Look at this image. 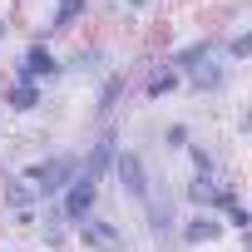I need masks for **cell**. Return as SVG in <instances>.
<instances>
[{"label": "cell", "instance_id": "6da1fadb", "mask_svg": "<svg viewBox=\"0 0 252 252\" xmlns=\"http://www.w3.org/2000/svg\"><path fill=\"white\" fill-rule=\"evenodd\" d=\"M20 183H30V193H35V203L40 208H50L64 188H69V178L79 173V149H69V144H60V149H45V154H35V158H25L20 168H10Z\"/></svg>", "mask_w": 252, "mask_h": 252}, {"label": "cell", "instance_id": "7a4b0ae2", "mask_svg": "<svg viewBox=\"0 0 252 252\" xmlns=\"http://www.w3.org/2000/svg\"><path fill=\"white\" fill-rule=\"evenodd\" d=\"M139 213V232H144V242L154 247V252H178L173 247V227H178V193H173V183L158 173L154 178V188H149V198L134 208Z\"/></svg>", "mask_w": 252, "mask_h": 252}, {"label": "cell", "instance_id": "3957f363", "mask_svg": "<svg viewBox=\"0 0 252 252\" xmlns=\"http://www.w3.org/2000/svg\"><path fill=\"white\" fill-rule=\"evenodd\" d=\"M5 74H10V79H30V84H40V89H60V84L69 79V74H64V50L50 45V40H35V35L20 40V50H15V60H10Z\"/></svg>", "mask_w": 252, "mask_h": 252}, {"label": "cell", "instance_id": "277c9868", "mask_svg": "<svg viewBox=\"0 0 252 252\" xmlns=\"http://www.w3.org/2000/svg\"><path fill=\"white\" fill-rule=\"evenodd\" d=\"M173 193H178V208L188 213H222L227 203L242 198V183L237 173H183Z\"/></svg>", "mask_w": 252, "mask_h": 252}, {"label": "cell", "instance_id": "5b68a950", "mask_svg": "<svg viewBox=\"0 0 252 252\" xmlns=\"http://www.w3.org/2000/svg\"><path fill=\"white\" fill-rule=\"evenodd\" d=\"M154 178H158V163L149 158V149H139V144H119V158H114V168H109V188H114L124 203L139 208V203L149 198Z\"/></svg>", "mask_w": 252, "mask_h": 252}, {"label": "cell", "instance_id": "8992f818", "mask_svg": "<svg viewBox=\"0 0 252 252\" xmlns=\"http://www.w3.org/2000/svg\"><path fill=\"white\" fill-rule=\"evenodd\" d=\"M124 104H134V69L114 64L104 79L89 84V124H94V129H109Z\"/></svg>", "mask_w": 252, "mask_h": 252}, {"label": "cell", "instance_id": "52a82bcc", "mask_svg": "<svg viewBox=\"0 0 252 252\" xmlns=\"http://www.w3.org/2000/svg\"><path fill=\"white\" fill-rule=\"evenodd\" d=\"M89 20H94V0H50L45 15H40V25H30V35L60 45V40H74Z\"/></svg>", "mask_w": 252, "mask_h": 252}, {"label": "cell", "instance_id": "ba28073f", "mask_svg": "<svg viewBox=\"0 0 252 252\" xmlns=\"http://www.w3.org/2000/svg\"><path fill=\"white\" fill-rule=\"evenodd\" d=\"M74 247L79 252H134V237L119 218H109L104 208L84 222H74Z\"/></svg>", "mask_w": 252, "mask_h": 252}, {"label": "cell", "instance_id": "9c48e42d", "mask_svg": "<svg viewBox=\"0 0 252 252\" xmlns=\"http://www.w3.org/2000/svg\"><path fill=\"white\" fill-rule=\"evenodd\" d=\"M227 237V227H222V218L218 213H178V227H173V247L178 252H208V247H218Z\"/></svg>", "mask_w": 252, "mask_h": 252}, {"label": "cell", "instance_id": "30bf717a", "mask_svg": "<svg viewBox=\"0 0 252 252\" xmlns=\"http://www.w3.org/2000/svg\"><path fill=\"white\" fill-rule=\"evenodd\" d=\"M119 144H124L119 124H109V129H94V139L79 149V173L109 188V168H114V158H119Z\"/></svg>", "mask_w": 252, "mask_h": 252}, {"label": "cell", "instance_id": "8fae6325", "mask_svg": "<svg viewBox=\"0 0 252 252\" xmlns=\"http://www.w3.org/2000/svg\"><path fill=\"white\" fill-rule=\"evenodd\" d=\"M114 69V45L109 40H74L69 50H64V74H74V79H104Z\"/></svg>", "mask_w": 252, "mask_h": 252}, {"label": "cell", "instance_id": "7c38bea8", "mask_svg": "<svg viewBox=\"0 0 252 252\" xmlns=\"http://www.w3.org/2000/svg\"><path fill=\"white\" fill-rule=\"evenodd\" d=\"M104 193H109L104 183H94V178L74 173V178H69V188L55 198V208H60V218L74 227V222H84V218H94V213L104 208Z\"/></svg>", "mask_w": 252, "mask_h": 252}, {"label": "cell", "instance_id": "4fadbf2b", "mask_svg": "<svg viewBox=\"0 0 252 252\" xmlns=\"http://www.w3.org/2000/svg\"><path fill=\"white\" fill-rule=\"evenodd\" d=\"M232 84H237V69H232L222 55H208V60L183 79V89H188L193 99H227V94H232Z\"/></svg>", "mask_w": 252, "mask_h": 252}, {"label": "cell", "instance_id": "5bb4252c", "mask_svg": "<svg viewBox=\"0 0 252 252\" xmlns=\"http://www.w3.org/2000/svg\"><path fill=\"white\" fill-rule=\"evenodd\" d=\"M45 104H50V89H40L30 79L0 74V114H5V119H35Z\"/></svg>", "mask_w": 252, "mask_h": 252}, {"label": "cell", "instance_id": "9a60e30c", "mask_svg": "<svg viewBox=\"0 0 252 252\" xmlns=\"http://www.w3.org/2000/svg\"><path fill=\"white\" fill-rule=\"evenodd\" d=\"M218 40H222V30H203V35H188V40H173L168 45V55H163V64L178 74V79H188L208 55H218Z\"/></svg>", "mask_w": 252, "mask_h": 252}, {"label": "cell", "instance_id": "2e32d148", "mask_svg": "<svg viewBox=\"0 0 252 252\" xmlns=\"http://www.w3.org/2000/svg\"><path fill=\"white\" fill-rule=\"evenodd\" d=\"M134 94H139V104H163V99L183 94V79H178V74L163 64V55H158V60H149V64L134 69Z\"/></svg>", "mask_w": 252, "mask_h": 252}, {"label": "cell", "instance_id": "e0dca14e", "mask_svg": "<svg viewBox=\"0 0 252 252\" xmlns=\"http://www.w3.org/2000/svg\"><path fill=\"white\" fill-rule=\"evenodd\" d=\"M35 237H40V247H45V252H69V247H74V227L60 218V208H55V203H50V208H40Z\"/></svg>", "mask_w": 252, "mask_h": 252}, {"label": "cell", "instance_id": "ac0fdd59", "mask_svg": "<svg viewBox=\"0 0 252 252\" xmlns=\"http://www.w3.org/2000/svg\"><path fill=\"white\" fill-rule=\"evenodd\" d=\"M178 158L188 163V173H232V163L222 158V149H218V144H208V139H193Z\"/></svg>", "mask_w": 252, "mask_h": 252}, {"label": "cell", "instance_id": "d6986e66", "mask_svg": "<svg viewBox=\"0 0 252 252\" xmlns=\"http://www.w3.org/2000/svg\"><path fill=\"white\" fill-rule=\"evenodd\" d=\"M218 55H222L232 69H242V64L252 60V25H232V30H222V40H218Z\"/></svg>", "mask_w": 252, "mask_h": 252}, {"label": "cell", "instance_id": "ffe728a7", "mask_svg": "<svg viewBox=\"0 0 252 252\" xmlns=\"http://www.w3.org/2000/svg\"><path fill=\"white\" fill-rule=\"evenodd\" d=\"M193 139H198V134H193V124H188V119H168L163 129H158V149H163L168 158H178Z\"/></svg>", "mask_w": 252, "mask_h": 252}, {"label": "cell", "instance_id": "44dd1931", "mask_svg": "<svg viewBox=\"0 0 252 252\" xmlns=\"http://www.w3.org/2000/svg\"><path fill=\"white\" fill-rule=\"evenodd\" d=\"M15 208H40V203H35L30 183H20V178L5 168V183H0V213H15Z\"/></svg>", "mask_w": 252, "mask_h": 252}, {"label": "cell", "instance_id": "7402d4cb", "mask_svg": "<svg viewBox=\"0 0 252 252\" xmlns=\"http://www.w3.org/2000/svg\"><path fill=\"white\" fill-rule=\"evenodd\" d=\"M158 5H163V0H119V10H114V15H124V20H149Z\"/></svg>", "mask_w": 252, "mask_h": 252}, {"label": "cell", "instance_id": "603a6c76", "mask_svg": "<svg viewBox=\"0 0 252 252\" xmlns=\"http://www.w3.org/2000/svg\"><path fill=\"white\" fill-rule=\"evenodd\" d=\"M5 222H10L15 232H35V222H40V208H15V213H5Z\"/></svg>", "mask_w": 252, "mask_h": 252}, {"label": "cell", "instance_id": "cb8c5ba5", "mask_svg": "<svg viewBox=\"0 0 252 252\" xmlns=\"http://www.w3.org/2000/svg\"><path fill=\"white\" fill-rule=\"evenodd\" d=\"M247 129H252V114H247V109H237V119H232V134H237V139H247Z\"/></svg>", "mask_w": 252, "mask_h": 252}, {"label": "cell", "instance_id": "d4e9b609", "mask_svg": "<svg viewBox=\"0 0 252 252\" xmlns=\"http://www.w3.org/2000/svg\"><path fill=\"white\" fill-rule=\"evenodd\" d=\"M10 35H15V20H10V15H0V45H10Z\"/></svg>", "mask_w": 252, "mask_h": 252}, {"label": "cell", "instance_id": "484cf974", "mask_svg": "<svg viewBox=\"0 0 252 252\" xmlns=\"http://www.w3.org/2000/svg\"><path fill=\"white\" fill-rule=\"evenodd\" d=\"M5 139H10V119L0 114V149H5Z\"/></svg>", "mask_w": 252, "mask_h": 252}, {"label": "cell", "instance_id": "4316f807", "mask_svg": "<svg viewBox=\"0 0 252 252\" xmlns=\"http://www.w3.org/2000/svg\"><path fill=\"white\" fill-rule=\"evenodd\" d=\"M94 10H119V0H94Z\"/></svg>", "mask_w": 252, "mask_h": 252}, {"label": "cell", "instance_id": "83f0119b", "mask_svg": "<svg viewBox=\"0 0 252 252\" xmlns=\"http://www.w3.org/2000/svg\"><path fill=\"white\" fill-rule=\"evenodd\" d=\"M0 252H20V247H15V242H0Z\"/></svg>", "mask_w": 252, "mask_h": 252}]
</instances>
